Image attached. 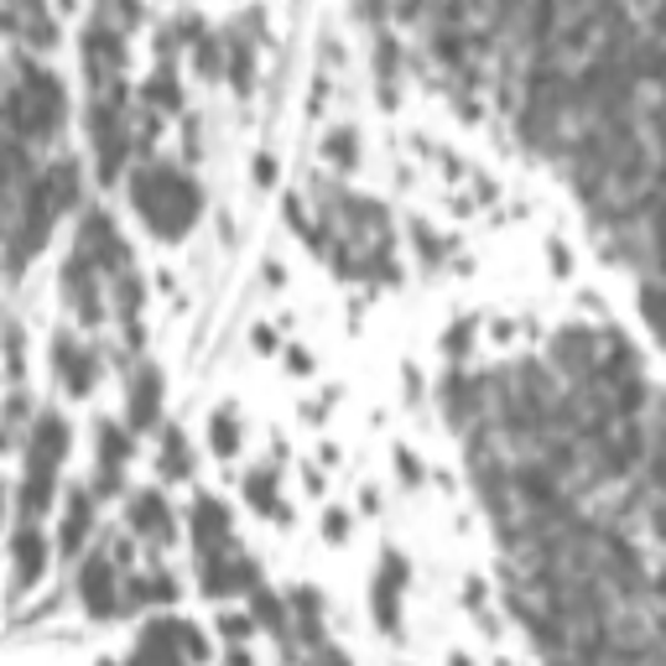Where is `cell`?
<instances>
[{
	"mask_svg": "<svg viewBox=\"0 0 666 666\" xmlns=\"http://www.w3.org/2000/svg\"><path fill=\"white\" fill-rule=\"evenodd\" d=\"M68 115V94L57 84V74L37 68L32 57H17L11 63V84H6V136L11 141H47L57 136Z\"/></svg>",
	"mask_w": 666,
	"mask_h": 666,
	"instance_id": "obj_1",
	"label": "cell"
},
{
	"mask_svg": "<svg viewBox=\"0 0 666 666\" xmlns=\"http://www.w3.org/2000/svg\"><path fill=\"white\" fill-rule=\"evenodd\" d=\"M130 198L147 214V224L166 240H183L198 224V187L178 166H136L130 172Z\"/></svg>",
	"mask_w": 666,
	"mask_h": 666,
	"instance_id": "obj_2",
	"label": "cell"
},
{
	"mask_svg": "<svg viewBox=\"0 0 666 666\" xmlns=\"http://www.w3.org/2000/svg\"><path fill=\"white\" fill-rule=\"evenodd\" d=\"M63 453H68V422H63L57 411H42L37 432H32V448H26V480H21V520H37L42 511H47Z\"/></svg>",
	"mask_w": 666,
	"mask_h": 666,
	"instance_id": "obj_3",
	"label": "cell"
},
{
	"mask_svg": "<svg viewBox=\"0 0 666 666\" xmlns=\"http://www.w3.org/2000/svg\"><path fill=\"white\" fill-rule=\"evenodd\" d=\"M89 136H94V157H99V178L115 183L120 178V166L130 157V130H126V89L115 84V89L94 94L89 105Z\"/></svg>",
	"mask_w": 666,
	"mask_h": 666,
	"instance_id": "obj_4",
	"label": "cell"
},
{
	"mask_svg": "<svg viewBox=\"0 0 666 666\" xmlns=\"http://www.w3.org/2000/svg\"><path fill=\"white\" fill-rule=\"evenodd\" d=\"M120 68H126V37L115 26H99L94 21L89 32H84V74H89L94 94L115 89L120 84Z\"/></svg>",
	"mask_w": 666,
	"mask_h": 666,
	"instance_id": "obj_5",
	"label": "cell"
},
{
	"mask_svg": "<svg viewBox=\"0 0 666 666\" xmlns=\"http://www.w3.org/2000/svg\"><path fill=\"white\" fill-rule=\"evenodd\" d=\"M74 250H84V256L99 266V271H110V277H126V245H120V235H115V224L105 208H89L84 214V224H78V245Z\"/></svg>",
	"mask_w": 666,
	"mask_h": 666,
	"instance_id": "obj_6",
	"label": "cell"
},
{
	"mask_svg": "<svg viewBox=\"0 0 666 666\" xmlns=\"http://www.w3.org/2000/svg\"><path fill=\"white\" fill-rule=\"evenodd\" d=\"M401 589H407V562H401L396 552H386L380 573H375V589H370V604H375V620H380V630L401 625Z\"/></svg>",
	"mask_w": 666,
	"mask_h": 666,
	"instance_id": "obj_7",
	"label": "cell"
},
{
	"mask_svg": "<svg viewBox=\"0 0 666 666\" xmlns=\"http://www.w3.org/2000/svg\"><path fill=\"white\" fill-rule=\"evenodd\" d=\"M94 266L84 250H74L68 256V266H63V287H68V302H74V313L84 318V323H99L105 318V308H99V292H94Z\"/></svg>",
	"mask_w": 666,
	"mask_h": 666,
	"instance_id": "obj_8",
	"label": "cell"
},
{
	"mask_svg": "<svg viewBox=\"0 0 666 666\" xmlns=\"http://www.w3.org/2000/svg\"><path fill=\"white\" fill-rule=\"evenodd\" d=\"M78 593H84V610L89 614H115V557L94 552L78 568Z\"/></svg>",
	"mask_w": 666,
	"mask_h": 666,
	"instance_id": "obj_9",
	"label": "cell"
},
{
	"mask_svg": "<svg viewBox=\"0 0 666 666\" xmlns=\"http://www.w3.org/2000/svg\"><path fill=\"white\" fill-rule=\"evenodd\" d=\"M11 568H17V589H32L47 573V547H42L37 520H21L17 541H11Z\"/></svg>",
	"mask_w": 666,
	"mask_h": 666,
	"instance_id": "obj_10",
	"label": "cell"
},
{
	"mask_svg": "<svg viewBox=\"0 0 666 666\" xmlns=\"http://www.w3.org/2000/svg\"><path fill=\"white\" fill-rule=\"evenodd\" d=\"M193 537H198V557L229 552V511H224L219 500H198V511H193Z\"/></svg>",
	"mask_w": 666,
	"mask_h": 666,
	"instance_id": "obj_11",
	"label": "cell"
},
{
	"mask_svg": "<svg viewBox=\"0 0 666 666\" xmlns=\"http://www.w3.org/2000/svg\"><path fill=\"white\" fill-rule=\"evenodd\" d=\"M53 365H57L63 386L74 390V396H84V390H89V380H94V354L78 350L74 339H57V344H53Z\"/></svg>",
	"mask_w": 666,
	"mask_h": 666,
	"instance_id": "obj_12",
	"label": "cell"
},
{
	"mask_svg": "<svg viewBox=\"0 0 666 666\" xmlns=\"http://www.w3.org/2000/svg\"><path fill=\"white\" fill-rule=\"evenodd\" d=\"M333 214L350 224L354 235H380V229H386V214H380V204H370V198H350V193H333V198H329V219H333Z\"/></svg>",
	"mask_w": 666,
	"mask_h": 666,
	"instance_id": "obj_13",
	"label": "cell"
},
{
	"mask_svg": "<svg viewBox=\"0 0 666 666\" xmlns=\"http://www.w3.org/2000/svg\"><path fill=\"white\" fill-rule=\"evenodd\" d=\"M42 187H47V198H53L57 214L78 208V162L74 157H57L53 166H42Z\"/></svg>",
	"mask_w": 666,
	"mask_h": 666,
	"instance_id": "obj_14",
	"label": "cell"
},
{
	"mask_svg": "<svg viewBox=\"0 0 666 666\" xmlns=\"http://www.w3.org/2000/svg\"><path fill=\"white\" fill-rule=\"evenodd\" d=\"M162 411V375L157 370H136L130 375V422L136 427H151Z\"/></svg>",
	"mask_w": 666,
	"mask_h": 666,
	"instance_id": "obj_15",
	"label": "cell"
},
{
	"mask_svg": "<svg viewBox=\"0 0 666 666\" xmlns=\"http://www.w3.org/2000/svg\"><path fill=\"white\" fill-rule=\"evenodd\" d=\"M126 453H130L126 432H120L115 422L99 427V490H105V495L120 484V463H126Z\"/></svg>",
	"mask_w": 666,
	"mask_h": 666,
	"instance_id": "obj_16",
	"label": "cell"
},
{
	"mask_svg": "<svg viewBox=\"0 0 666 666\" xmlns=\"http://www.w3.org/2000/svg\"><path fill=\"white\" fill-rule=\"evenodd\" d=\"M89 520H94V495H89V490H74V495H68V516H63V531H57L63 552H78V547H84Z\"/></svg>",
	"mask_w": 666,
	"mask_h": 666,
	"instance_id": "obj_17",
	"label": "cell"
},
{
	"mask_svg": "<svg viewBox=\"0 0 666 666\" xmlns=\"http://www.w3.org/2000/svg\"><path fill=\"white\" fill-rule=\"evenodd\" d=\"M130 526L141 537H172V516H166V500L162 495H136L130 500Z\"/></svg>",
	"mask_w": 666,
	"mask_h": 666,
	"instance_id": "obj_18",
	"label": "cell"
},
{
	"mask_svg": "<svg viewBox=\"0 0 666 666\" xmlns=\"http://www.w3.org/2000/svg\"><path fill=\"white\" fill-rule=\"evenodd\" d=\"M292 614H297V635H302L308 646H318V641H323V604H318V593L297 589L292 593Z\"/></svg>",
	"mask_w": 666,
	"mask_h": 666,
	"instance_id": "obj_19",
	"label": "cell"
},
{
	"mask_svg": "<svg viewBox=\"0 0 666 666\" xmlns=\"http://www.w3.org/2000/svg\"><path fill=\"white\" fill-rule=\"evenodd\" d=\"M641 313H646V323L656 329V339L666 344V281L662 277L641 281Z\"/></svg>",
	"mask_w": 666,
	"mask_h": 666,
	"instance_id": "obj_20",
	"label": "cell"
},
{
	"mask_svg": "<svg viewBox=\"0 0 666 666\" xmlns=\"http://www.w3.org/2000/svg\"><path fill=\"white\" fill-rule=\"evenodd\" d=\"M245 500H250L256 511H266V516H281V511H277V469H271V463L256 469V474L245 480Z\"/></svg>",
	"mask_w": 666,
	"mask_h": 666,
	"instance_id": "obj_21",
	"label": "cell"
},
{
	"mask_svg": "<svg viewBox=\"0 0 666 666\" xmlns=\"http://www.w3.org/2000/svg\"><path fill=\"white\" fill-rule=\"evenodd\" d=\"M250 614H256L266 630H277V635H287V620H292V614H287V604H281L271 589H250Z\"/></svg>",
	"mask_w": 666,
	"mask_h": 666,
	"instance_id": "obj_22",
	"label": "cell"
},
{
	"mask_svg": "<svg viewBox=\"0 0 666 666\" xmlns=\"http://www.w3.org/2000/svg\"><path fill=\"white\" fill-rule=\"evenodd\" d=\"M375 74H380V89H386V99H396V74H401V47H396V37L375 42Z\"/></svg>",
	"mask_w": 666,
	"mask_h": 666,
	"instance_id": "obj_23",
	"label": "cell"
},
{
	"mask_svg": "<svg viewBox=\"0 0 666 666\" xmlns=\"http://www.w3.org/2000/svg\"><path fill=\"white\" fill-rule=\"evenodd\" d=\"M208 438H214V453H219V459H235V448H240L235 411H214V417H208Z\"/></svg>",
	"mask_w": 666,
	"mask_h": 666,
	"instance_id": "obj_24",
	"label": "cell"
},
{
	"mask_svg": "<svg viewBox=\"0 0 666 666\" xmlns=\"http://www.w3.org/2000/svg\"><path fill=\"white\" fill-rule=\"evenodd\" d=\"M187 469H193V459H187V443H183V432L172 427L162 438V474H172V480H183Z\"/></svg>",
	"mask_w": 666,
	"mask_h": 666,
	"instance_id": "obj_25",
	"label": "cell"
},
{
	"mask_svg": "<svg viewBox=\"0 0 666 666\" xmlns=\"http://www.w3.org/2000/svg\"><path fill=\"white\" fill-rule=\"evenodd\" d=\"M250 78H256V57H250V42H229V84L240 94H250Z\"/></svg>",
	"mask_w": 666,
	"mask_h": 666,
	"instance_id": "obj_26",
	"label": "cell"
},
{
	"mask_svg": "<svg viewBox=\"0 0 666 666\" xmlns=\"http://www.w3.org/2000/svg\"><path fill=\"white\" fill-rule=\"evenodd\" d=\"M147 99L157 105V110H178L183 89H178V78H172V63H166V68H157V78L147 84Z\"/></svg>",
	"mask_w": 666,
	"mask_h": 666,
	"instance_id": "obj_27",
	"label": "cell"
},
{
	"mask_svg": "<svg viewBox=\"0 0 666 666\" xmlns=\"http://www.w3.org/2000/svg\"><path fill=\"white\" fill-rule=\"evenodd\" d=\"M323 151H329V162L354 166V157H359V147H354V130H350V126H339V130L329 136V147H323Z\"/></svg>",
	"mask_w": 666,
	"mask_h": 666,
	"instance_id": "obj_28",
	"label": "cell"
},
{
	"mask_svg": "<svg viewBox=\"0 0 666 666\" xmlns=\"http://www.w3.org/2000/svg\"><path fill=\"white\" fill-rule=\"evenodd\" d=\"M115 302H120V318H136L141 313V281L130 277H115Z\"/></svg>",
	"mask_w": 666,
	"mask_h": 666,
	"instance_id": "obj_29",
	"label": "cell"
},
{
	"mask_svg": "<svg viewBox=\"0 0 666 666\" xmlns=\"http://www.w3.org/2000/svg\"><path fill=\"white\" fill-rule=\"evenodd\" d=\"M198 68H204V74H219L224 68V57H219V37H198Z\"/></svg>",
	"mask_w": 666,
	"mask_h": 666,
	"instance_id": "obj_30",
	"label": "cell"
},
{
	"mask_svg": "<svg viewBox=\"0 0 666 666\" xmlns=\"http://www.w3.org/2000/svg\"><path fill=\"white\" fill-rule=\"evenodd\" d=\"M250 625H256V614H224V620H219V630L229 635V641H245Z\"/></svg>",
	"mask_w": 666,
	"mask_h": 666,
	"instance_id": "obj_31",
	"label": "cell"
},
{
	"mask_svg": "<svg viewBox=\"0 0 666 666\" xmlns=\"http://www.w3.org/2000/svg\"><path fill=\"white\" fill-rule=\"evenodd\" d=\"M448 350H453V354L469 350V323H459V329H448Z\"/></svg>",
	"mask_w": 666,
	"mask_h": 666,
	"instance_id": "obj_32",
	"label": "cell"
},
{
	"mask_svg": "<svg viewBox=\"0 0 666 666\" xmlns=\"http://www.w3.org/2000/svg\"><path fill=\"white\" fill-rule=\"evenodd\" d=\"M396 459H401V480H422V469H417V463H411V453H396Z\"/></svg>",
	"mask_w": 666,
	"mask_h": 666,
	"instance_id": "obj_33",
	"label": "cell"
},
{
	"mask_svg": "<svg viewBox=\"0 0 666 666\" xmlns=\"http://www.w3.org/2000/svg\"><path fill=\"white\" fill-rule=\"evenodd\" d=\"M256 178H260V183H271V178H277V162H271V157H260V162H256Z\"/></svg>",
	"mask_w": 666,
	"mask_h": 666,
	"instance_id": "obj_34",
	"label": "cell"
},
{
	"mask_svg": "<svg viewBox=\"0 0 666 666\" xmlns=\"http://www.w3.org/2000/svg\"><path fill=\"white\" fill-rule=\"evenodd\" d=\"M323 531H329V537H344V531H350V520H344V516H329V520H323Z\"/></svg>",
	"mask_w": 666,
	"mask_h": 666,
	"instance_id": "obj_35",
	"label": "cell"
},
{
	"mask_svg": "<svg viewBox=\"0 0 666 666\" xmlns=\"http://www.w3.org/2000/svg\"><path fill=\"white\" fill-rule=\"evenodd\" d=\"M318 666H350V656H344V651H323V656H318Z\"/></svg>",
	"mask_w": 666,
	"mask_h": 666,
	"instance_id": "obj_36",
	"label": "cell"
}]
</instances>
